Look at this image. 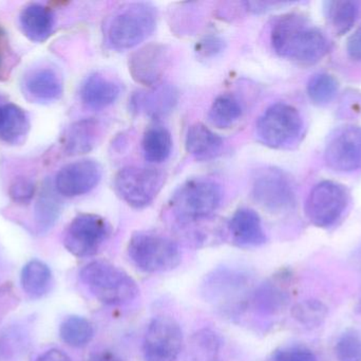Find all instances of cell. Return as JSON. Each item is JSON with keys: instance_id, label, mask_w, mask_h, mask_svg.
Masks as SVG:
<instances>
[{"instance_id": "7", "label": "cell", "mask_w": 361, "mask_h": 361, "mask_svg": "<svg viewBox=\"0 0 361 361\" xmlns=\"http://www.w3.org/2000/svg\"><path fill=\"white\" fill-rule=\"evenodd\" d=\"M165 180L164 173L154 167H123L114 177V191L127 205L143 209L160 194Z\"/></svg>"}, {"instance_id": "29", "label": "cell", "mask_w": 361, "mask_h": 361, "mask_svg": "<svg viewBox=\"0 0 361 361\" xmlns=\"http://www.w3.org/2000/svg\"><path fill=\"white\" fill-rule=\"evenodd\" d=\"M220 345L216 333L206 329L197 331L187 345L185 361H216Z\"/></svg>"}, {"instance_id": "15", "label": "cell", "mask_w": 361, "mask_h": 361, "mask_svg": "<svg viewBox=\"0 0 361 361\" xmlns=\"http://www.w3.org/2000/svg\"><path fill=\"white\" fill-rule=\"evenodd\" d=\"M103 170L92 159L75 161L61 167L55 178L57 193L66 197H78L91 192L99 184Z\"/></svg>"}, {"instance_id": "8", "label": "cell", "mask_w": 361, "mask_h": 361, "mask_svg": "<svg viewBox=\"0 0 361 361\" xmlns=\"http://www.w3.org/2000/svg\"><path fill=\"white\" fill-rule=\"evenodd\" d=\"M350 201L349 191L343 184L324 180L310 192L305 201V214L314 226L331 228L345 215Z\"/></svg>"}, {"instance_id": "40", "label": "cell", "mask_w": 361, "mask_h": 361, "mask_svg": "<svg viewBox=\"0 0 361 361\" xmlns=\"http://www.w3.org/2000/svg\"><path fill=\"white\" fill-rule=\"evenodd\" d=\"M347 51L353 61H361V25L348 40Z\"/></svg>"}, {"instance_id": "31", "label": "cell", "mask_w": 361, "mask_h": 361, "mask_svg": "<svg viewBox=\"0 0 361 361\" xmlns=\"http://www.w3.org/2000/svg\"><path fill=\"white\" fill-rule=\"evenodd\" d=\"M338 81L326 72L314 74L307 83V93L310 100L318 106L328 105L338 93Z\"/></svg>"}, {"instance_id": "5", "label": "cell", "mask_w": 361, "mask_h": 361, "mask_svg": "<svg viewBox=\"0 0 361 361\" xmlns=\"http://www.w3.org/2000/svg\"><path fill=\"white\" fill-rule=\"evenodd\" d=\"M128 256L140 271L148 273L173 271L182 260L175 241L152 231H140L131 237Z\"/></svg>"}, {"instance_id": "6", "label": "cell", "mask_w": 361, "mask_h": 361, "mask_svg": "<svg viewBox=\"0 0 361 361\" xmlns=\"http://www.w3.org/2000/svg\"><path fill=\"white\" fill-rule=\"evenodd\" d=\"M302 117L296 107L286 103L269 106L256 125V136L263 146L276 150L290 148L303 135Z\"/></svg>"}, {"instance_id": "32", "label": "cell", "mask_w": 361, "mask_h": 361, "mask_svg": "<svg viewBox=\"0 0 361 361\" xmlns=\"http://www.w3.org/2000/svg\"><path fill=\"white\" fill-rule=\"evenodd\" d=\"M61 201L52 189L46 188L36 203L35 220L40 231H48L61 214Z\"/></svg>"}, {"instance_id": "23", "label": "cell", "mask_w": 361, "mask_h": 361, "mask_svg": "<svg viewBox=\"0 0 361 361\" xmlns=\"http://www.w3.org/2000/svg\"><path fill=\"white\" fill-rule=\"evenodd\" d=\"M30 131V121L23 108L12 103L0 104V140L16 146Z\"/></svg>"}, {"instance_id": "42", "label": "cell", "mask_w": 361, "mask_h": 361, "mask_svg": "<svg viewBox=\"0 0 361 361\" xmlns=\"http://www.w3.org/2000/svg\"><path fill=\"white\" fill-rule=\"evenodd\" d=\"M88 361H123L114 352L109 350H101L89 356Z\"/></svg>"}, {"instance_id": "34", "label": "cell", "mask_w": 361, "mask_h": 361, "mask_svg": "<svg viewBox=\"0 0 361 361\" xmlns=\"http://www.w3.org/2000/svg\"><path fill=\"white\" fill-rule=\"evenodd\" d=\"M337 360L361 361V335L356 331H348L339 337L335 347Z\"/></svg>"}, {"instance_id": "17", "label": "cell", "mask_w": 361, "mask_h": 361, "mask_svg": "<svg viewBox=\"0 0 361 361\" xmlns=\"http://www.w3.org/2000/svg\"><path fill=\"white\" fill-rule=\"evenodd\" d=\"M228 229L233 243L239 247H259L267 243V237L260 216L248 208H242L233 213L228 223Z\"/></svg>"}, {"instance_id": "9", "label": "cell", "mask_w": 361, "mask_h": 361, "mask_svg": "<svg viewBox=\"0 0 361 361\" xmlns=\"http://www.w3.org/2000/svg\"><path fill=\"white\" fill-rule=\"evenodd\" d=\"M252 195L258 205L271 213H286L296 205L294 182L277 167H265L257 172Z\"/></svg>"}, {"instance_id": "41", "label": "cell", "mask_w": 361, "mask_h": 361, "mask_svg": "<svg viewBox=\"0 0 361 361\" xmlns=\"http://www.w3.org/2000/svg\"><path fill=\"white\" fill-rule=\"evenodd\" d=\"M35 361H71V360L61 350L52 349L44 352Z\"/></svg>"}, {"instance_id": "24", "label": "cell", "mask_w": 361, "mask_h": 361, "mask_svg": "<svg viewBox=\"0 0 361 361\" xmlns=\"http://www.w3.org/2000/svg\"><path fill=\"white\" fill-rule=\"evenodd\" d=\"M252 305L262 315H276L288 304V292L278 280L269 281L259 286L252 295Z\"/></svg>"}, {"instance_id": "11", "label": "cell", "mask_w": 361, "mask_h": 361, "mask_svg": "<svg viewBox=\"0 0 361 361\" xmlns=\"http://www.w3.org/2000/svg\"><path fill=\"white\" fill-rule=\"evenodd\" d=\"M324 160L333 171L353 173L361 170V126L345 125L329 135Z\"/></svg>"}, {"instance_id": "44", "label": "cell", "mask_w": 361, "mask_h": 361, "mask_svg": "<svg viewBox=\"0 0 361 361\" xmlns=\"http://www.w3.org/2000/svg\"><path fill=\"white\" fill-rule=\"evenodd\" d=\"M1 273H2V267H1V264H0V275H1Z\"/></svg>"}, {"instance_id": "1", "label": "cell", "mask_w": 361, "mask_h": 361, "mask_svg": "<svg viewBox=\"0 0 361 361\" xmlns=\"http://www.w3.org/2000/svg\"><path fill=\"white\" fill-rule=\"evenodd\" d=\"M271 42L280 57L301 65L318 63L331 48L322 30L299 13H288L274 21Z\"/></svg>"}, {"instance_id": "10", "label": "cell", "mask_w": 361, "mask_h": 361, "mask_svg": "<svg viewBox=\"0 0 361 361\" xmlns=\"http://www.w3.org/2000/svg\"><path fill=\"white\" fill-rule=\"evenodd\" d=\"M111 228L107 220L97 214H78L63 237L66 249L78 258H87L99 251L107 241Z\"/></svg>"}, {"instance_id": "26", "label": "cell", "mask_w": 361, "mask_h": 361, "mask_svg": "<svg viewBox=\"0 0 361 361\" xmlns=\"http://www.w3.org/2000/svg\"><path fill=\"white\" fill-rule=\"evenodd\" d=\"M20 281L23 290L27 296L34 299L40 298L50 290L52 273L44 263L37 260L31 261L23 267Z\"/></svg>"}, {"instance_id": "33", "label": "cell", "mask_w": 361, "mask_h": 361, "mask_svg": "<svg viewBox=\"0 0 361 361\" xmlns=\"http://www.w3.org/2000/svg\"><path fill=\"white\" fill-rule=\"evenodd\" d=\"M328 307L316 299L301 301L292 309L293 318L305 328H318L328 316Z\"/></svg>"}, {"instance_id": "35", "label": "cell", "mask_w": 361, "mask_h": 361, "mask_svg": "<svg viewBox=\"0 0 361 361\" xmlns=\"http://www.w3.org/2000/svg\"><path fill=\"white\" fill-rule=\"evenodd\" d=\"M269 361H318L311 350L303 347H286L276 350Z\"/></svg>"}, {"instance_id": "13", "label": "cell", "mask_w": 361, "mask_h": 361, "mask_svg": "<svg viewBox=\"0 0 361 361\" xmlns=\"http://www.w3.org/2000/svg\"><path fill=\"white\" fill-rule=\"evenodd\" d=\"M250 279L241 271L218 269L204 283V295L221 307H241L248 298Z\"/></svg>"}, {"instance_id": "25", "label": "cell", "mask_w": 361, "mask_h": 361, "mask_svg": "<svg viewBox=\"0 0 361 361\" xmlns=\"http://www.w3.org/2000/svg\"><path fill=\"white\" fill-rule=\"evenodd\" d=\"M142 150L148 162H165L171 157L173 150L171 131L160 124L148 127L142 140Z\"/></svg>"}, {"instance_id": "14", "label": "cell", "mask_w": 361, "mask_h": 361, "mask_svg": "<svg viewBox=\"0 0 361 361\" xmlns=\"http://www.w3.org/2000/svg\"><path fill=\"white\" fill-rule=\"evenodd\" d=\"M169 50L161 44H148L133 53L129 72L135 82L148 88L158 86L169 69Z\"/></svg>"}, {"instance_id": "43", "label": "cell", "mask_w": 361, "mask_h": 361, "mask_svg": "<svg viewBox=\"0 0 361 361\" xmlns=\"http://www.w3.org/2000/svg\"><path fill=\"white\" fill-rule=\"evenodd\" d=\"M356 309H357L358 313L361 314V298L360 302H358L357 307H356Z\"/></svg>"}, {"instance_id": "37", "label": "cell", "mask_w": 361, "mask_h": 361, "mask_svg": "<svg viewBox=\"0 0 361 361\" xmlns=\"http://www.w3.org/2000/svg\"><path fill=\"white\" fill-rule=\"evenodd\" d=\"M14 63V53L8 45L6 32L0 25V80H6L8 78Z\"/></svg>"}, {"instance_id": "18", "label": "cell", "mask_w": 361, "mask_h": 361, "mask_svg": "<svg viewBox=\"0 0 361 361\" xmlns=\"http://www.w3.org/2000/svg\"><path fill=\"white\" fill-rule=\"evenodd\" d=\"M121 95L118 83L101 73L89 76L80 87V99L82 103L93 110L109 107Z\"/></svg>"}, {"instance_id": "4", "label": "cell", "mask_w": 361, "mask_h": 361, "mask_svg": "<svg viewBox=\"0 0 361 361\" xmlns=\"http://www.w3.org/2000/svg\"><path fill=\"white\" fill-rule=\"evenodd\" d=\"M80 277L91 294L104 304H126L139 295L135 280L123 269L106 261L89 263L80 271Z\"/></svg>"}, {"instance_id": "12", "label": "cell", "mask_w": 361, "mask_h": 361, "mask_svg": "<svg viewBox=\"0 0 361 361\" xmlns=\"http://www.w3.org/2000/svg\"><path fill=\"white\" fill-rule=\"evenodd\" d=\"M183 345L180 326L169 316L152 319L144 338L143 352L146 361H178Z\"/></svg>"}, {"instance_id": "19", "label": "cell", "mask_w": 361, "mask_h": 361, "mask_svg": "<svg viewBox=\"0 0 361 361\" xmlns=\"http://www.w3.org/2000/svg\"><path fill=\"white\" fill-rule=\"evenodd\" d=\"M25 93L34 101L49 103L63 95V82L51 68H38L30 72L23 83Z\"/></svg>"}, {"instance_id": "30", "label": "cell", "mask_w": 361, "mask_h": 361, "mask_svg": "<svg viewBox=\"0 0 361 361\" xmlns=\"http://www.w3.org/2000/svg\"><path fill=\"white\" fill-rule=\"evenodd\" d=\"M59 335L70 347L82 348L92 341L94 329L85 318L72 316L61 324Z\"/></svg>"}, {"instance_id": "21", "label": "cell", "mask_w": 361, "mask_h": 361, "mask_svg": "<svg viewBox=\"0 0 361 361\" xmlns=\"http://www.w3.org/2000/svg\"><path fill=\"white\" fill-rule=\"evenodd\" d=\"M20 27L32 42H42L50 37L54 28V14L40 4H30L21 11Z\"/></svg>"}, {"instance_id": "22", "label": "cell", "mask_w": 361, "mask_h": 361, "mask_svg": "<svg viewBox=\"0 0 361 361\" xmlns=\"http://www.w3.org/2000/svg\"><path fill=\"white\" fill-rule=\"evenodd\" d=\"M99 135L97 121L84 119L73 123L63 137V150L70 156L86 154L93 150Z\"/></svg>"}, {"instance_id": "38", "label": "cell", "mask_w": 361, "mask_h": 361, "mask_svg": "<svg viewBox=\"0 0 361 361\" xmlns=\"http://www.w3.org/2000/svg\"><path fill=\"white\" fill-rule=\"evenodd\" d=\"M35 192L33 182L25 178H18L13 182L10 188V196L13 201L19 203H25L31 201Z\"/></svg>"}, {"instance_id": "16", "label": "cell", "mask_w": 361, "mask_h": 361, "mask_svg": "<svg viewBox=\"0 0 361 361\" xmlns=\"http://www.w3.org/2000/svg\"><path fill=\"white\" fill-rule=\"evenodd\" d=\"M179 95L175 87L160 84L148 90H140L133 95L130 106L133 112L144 116L159 118L169 114L177 105Z\"/></svg>"}, {"instance_id": "2", "label": "cell", "mask_w": 361, "mask_h": 361, "mask_svg": "<svg viewBox=\"0 0 361 361\" xmlns=\"http://www.w3.org/2000/svg\"><path fill=\"white\" fill-rule=\"evenodd\" d=\"M158 12L148 2H133L110 18L106 29L107 44L114 50H129L145 42L157 28Z\"/></svg>"}, {"instance_id": "27", "label": "cell", "mask_w": 361, "mask_h": 361, "mask_svg": "<svg viewBox=\"0 0 361 361\" xmlns=\"http://www.w3.org/2000/svg\"><path fill=\"white\" fill-rule=\"evenodd\" d=\"M324 10L329 23L338 35L348 33L355 25L360 15L357 2L349 0L324 2Z\"/></svg>"}, {"instance_id": "39", "label": "cell", "mask_w": 361, "mask_h": 361, "mask_svg": "<svg viewBox=\"0 0 361 361\" xmlns=\"http://www.w3.org/2000/svg\"><path fill=\"white\" fill-rule=\"evenodd\" d=\"M18 297L11 286L0 285V321L18 304Z\"/></svg>"}, {"instance_id": "20", "label": "cell", "mask_w": 361, "mask_h": 361, "mask_svg": "<svg viewBox=\"0 0 361 361\" xmlns=\"http://www.w3.org/2000/svg\"><path fill=\"white\" fill-rule=\"evenodd\" d=\"M185 146L195 160L209 161L220 155L223 140L203 123H195L187 131Z\"/></svg>"}, {"instance_id": "28", "label": "cell", "mask_w": 361, "mask_h": 361, "mask_svg": "<svg viewBox=\"0 0 361 361\" xmlns=\"http://www.w3.org/2000/svg\"><path fill=\"white\" fill-rule=\"evenodd\" d=\"M243 106L231 93H222L216 97L208 112L210 123L218 129H228L240 120Z\"/></svg>"}, {"instance_id": "3", "label": "cell", "mask_w": 361, "mask_h": 361, "mask_svg": "<svg viewBox=\"0 0 361 361\" xmlns=\"http://www.w3.org/2000/svg\"><path fill=\"white\" fill-rule=\"evenodd\" d=\"M223 192L220 184L205 178L187 180L175 191L171 209L182 225L208 220L220 208Z\"/></svg>"}, {"instance_id": "36", "label": "cell", "mask_w": 361, "mask_h": 361, "mask_svg": "<svg viewBox=\"0 0 361 361\" xmlns=\"http://www.w3.org/2000/svg\"><path fill=\"white\" fill-rule=\"evenodd\" d=\"M225 48V42L219 36L209 35L202 38L195 45V52L202 59H212L220 54Z\"/></svg>"}]
</instances>
